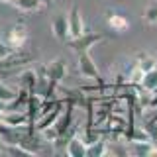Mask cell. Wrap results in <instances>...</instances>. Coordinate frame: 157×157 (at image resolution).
Masks as SVG:
<instances>
[{
    "label": "cell",
    "instance_id": "6da1fadb",
    "mask_svg": "<svg viewBox=\"0 0 157 157\" xmlns=\"http://www.w3.org/2000/svg\"><path fill=\"white\" fill-rule=\"evenodd\" d=\"M104 33L100 32H94V29H85V32L81 33V36L77 37H71L67 39V47L71 49L73 53H82V51H90L94 45H98L100 41H104Z\"/></svg>",
    "mask_w": 157,
    "mask_h": 157
},
{
    "label": "cell",
    "instance_id": "7a4b0ae2",
    "mask_svg": "<svg viewBox=\"0 0 157 157\" xmlns=\"http://www.w3.org/2000/svg\"><path fill=\"white\" fill-rule=\"evenodd\" d=\"M32 61H36V55H33V53H28V51H24V49L12 51L8 57L0 59V73H14L16 69L26 67L28 63H32Z\"/></svg>",
    "mask_w": 157,
    "mask_h": 157
},
{
    "label": "cell",
    "instance_id": "3957f363",
    "mask_svg": "<svg viewBox=\"0 0 157 157\" xmlns=\"http://www.w3.org/2000/svg\"><path fill=\"white\" fill-rule=\"evenodd\" d=\"M77 67H78V73H81L82 78H90L94 82H104L100 77V71H98L94 59L90 57L88 51H82V53H77Z\"/></svg>",
    "mask_w": 157,
    "mask_h": 157
},
{
    "label": "cell",
    "instance_id": "277c9868",
    "mask_svg": "<svg viewBox=\"0 0 157 157\" xmlns=\"http://www.w3.org/2000/svg\"><path fill=\"white\" fill-rule=\"evenodd\" d=\"M28 26L24 20H20V22H16L12 28L8 29L6 33V43L10 45V49L12 51H20V49H24V45H26L28 41Z\"/></svg>",
    "mask_w": 157,
    "mask_h": 157
},
{
    "label": "cell",
    "instance_id": "5b68a950",
    "mask_svg": "<svg viewBox=\"0 0 157 157\" xmlns=\"http://www.w3.org/2000/svg\"><path fill=\"white\" fill-rule=\"evenodd\" d=\"M65 102H67V98H59V100H57V104L53 106L51 110L43 112V114L39 116L36 122H33V130H36V132H41V130H45V128H49V126H53V124H55V122H57V118L61 116L63 108H65Z\"/></svg>",
    "mask_w": 157,
    "mask_h": 157
},
{
    "label": "cell",
    "instance_id": "8992f818",
    "mask_svg": "<svg viewBox=\"0 0 157 157\" xmlns=\"http://www.w3.org/2000/svg\"><path fill=\"white\" fill-rule=\"evenodd\" d=\"M0 122L10 128H33L26 110H4L0 114Z\"/></svg>",
    "mask_w": 157,
    "mask_h": 157
},
{
    "label": "cell",
    "instance_id": "52a82bcc",
    "mask_svg": "<svg viewBox=\"0 0 157 157\" xmlns=\"http://www.w3.org/2000/svg\"><path fill=\"white\" fill-rule=\"evenodd\" d=\"M45 71H47V77L51 82H57L61 85L63 78L67 77V59L65 57H55L45 65Z\"/></svg>",
    "mask_w": 157,
    "mask_h": 157
},
{
    "label": "cell",
    "instance_id": "ba28073f",
    "mask_svg": "<svg viewBox=\"0 0 157 157\" xmlns=\"http://www.w3.org/2000/svg\"><path fill=\"white\" fill-rule=\"evenodd\" d=\"M67 18H69V39L81 36V33L86 29L85 28V20H82V14H81V8H78L77 4H73V6H71Z\"/></svg>",
    "mask_w": 157,
    "mask_h": 157
},
{
    "label": "cell",
    "instance_id": "9c48e42d",
    "mask_svg": "<svg viewBox=\"0 0 157 157\" xmlns=\"http://www.w3.org/2000/svg\"><path fill=\"white\" fill-rule=\"evenodd\" d=\"M51 32H53V36H55V39L67 41L69 39V18H67V14H57V16L53 18Z\"/></svg>",
    "mask_w": 157,
    "mask_h": 157
},
{
    "label": "cell",
    "instance_id": "30bf717a",
    "mask_svg": "<svg viewBox=\"0 0 157 157\" xmlns=\"http://www.w3.org/2000/svg\"><path fill=\"white\" fill-rule=\"evenodd\" d=\"M106 24L110 29H114L118 33H124L128 28H130V22H128V18L124 14L116 12V10H108L106 12Z\"/></svg>",
    "mask_w": 157,
    "mask_h": 157
},
{
    "label": "cell",
    "instance_id": "8fae6325",
    "mask_svg": "<svg viewBox=\"0 0 157 157\" xmlns=\"http://www.w3.org/2000/svg\"><path fill=\"white\" fill-rule=\"evenodd\" d=\"M65 153H67L69 157H85V155H86V144L81 140V137H77L75 134H73V136L67 140Z\"/></svg>",
    "mask_w": 157,
    "mask_h": 157
},
{
    "label": "cell",
    "instance_id": "7c38bea8",
    "mask_svg": "<svg viewBox=\"0 0 157 157\" xmlns=\"http://www.w3.org/2000/svg\"><path fill=\"white\" fill-rule=\"evenodd\" d=\"M128 153H132V155H157V144H153V141H130Z\"/></svg>",
    "mask_w": 157,
    "mask_h": 157
},
{
    "label": "cell",
    "instance_id": "4fadbf2b",
    "mask_svg": "<svg viewBox=\"0 0 157 157\" xmlns=\"http://www.w3.org/2000/svg\"><path fill=\"white\" fill-rule=\"evenodd\" d=\"M10 4L22 14H36L39 10H43V6H45L41 0H12Z\"/></svg>",
    "mask_w": 157,
    "mask_h": 157
},
{
    "label": "cell",
    "instance_id": "5bb4252c",
    "mask_svg": "<svg viewBox=\"0 0 157 157\" xmlns=\"http://www.w3.org/2000/svg\"><path fill=\"white\" fill-rule=\"evenodd\" d=\"M20 78V86L26 88L29 92H36L37 88V71H33V69H26V71H22L18 75Z\"/></svg>",
    "mask_w": 157,
    "mask_h": 157
},
{
    "label": "cell",
    "instance_id": "9a60e30c",
    "mask_svg": "<svg viewBox=\"0 0 157 157\" xmlns=\"http://www.w3.org/2000/svg\"><path fill=\"white\" fill-rule=\"evenodd\" d=\"M108 153V140L106 137H98L86 145V155L88 157H100Z\"/></svg>",
    "mask_w": 157,
    "mask_h": 157
},
{
    "label": "cell",
    "instance_id": "2e32d148",
    "mask_svg": "<svg viewBox=\"0 0 157 157\" xmlns=\"http://www.w3.org/2000/svg\"><path fill=\"white\" fill-rule=\"evenodd\" d=\"M140 88H141V90H145V92H155L157 90V67L145 71L144 78H141Z\"/></svg>",
    "mask_w": 157,
    "mask_h": 157
},
{
    "label": "cell",
    "instance_id": "e0dca14e",
    "mask_svg": "<svg viewBox=\"0 0 157 157\" xmlns=\"http://www.w3.org/2000/svg\"><path fill=\"white\" fill-rule=\"evenodd\" d=\"M134 61H136V65H140L144 71H149V69L155 67V59L151 57L147 51H137L136 57H134Z\"/></svg>",
    "mask_w": 157,
    "mask_h": 157
},
{
    "label": "cell",
    "instance_id": "ac0fdd59",
    "mask_svg": "<svg viewBox=\"0 0 157 157\" xmlns=\"http://www.w3.org/2000/svg\"><path fill=\"white\" fill-rule=\"evenodd\" d=\"M144 22L147 26H157V0L147 4L144 10Z\"/></svg>",
    "mask_w": 157,
    "mask_h": 157
},
{
    "label": "cell",
    "instance_id": "d6986e66",
    "mask_svg": "<svg viewBox=\"0 0 157 157\" xmlns=\"http://www.w3.org/2000/svg\"><path fill=\"white\" fill-rule=\"evenodd\" d=\"M16 94H18L16 88L8 86L6 82L0 81V100H2V102H10V100H14V96H16Z\"/></svg>",
    "mask_w": 157,
    "mask_h": 157
},
{
    "label": "cell",
    "instance_id": "ffe728a7",
    "mask_svg": "<svg viewBox=\"0 0 157 157\" xmlns=\"http://www.w3.org/2000/svg\"><path fill=\"white\" fill-rule=\"evenodd\" d=\"M10 53H12V49H10V45L6 43V39H2V37H0V59L8 57Z\"/></svg>",
    "mask_w": 157,
    "mask_h": 157
},
{
    "label": "cell",
    "instance_id": "44dd1931",
    "mask_svg": "<svg viewBox=\"0 0 157 157\" xmlns=\"http://www.w3.org/2000/svg\"><path fill=\"white\" fill-rule=\"evenodd\" d=\"M41 2H43V4H51L53 0H41Z\"/></svg>",
    "mask_w": 157,
    "mask_h": 157
},
{
    "label": "cell",
    "instance_id": "7402d4cb",
    "mask_svg": "<svg viewBox=\"0 0 157 157\" xmlns=\"http://www.w3.org/2000/svg\"><path fill=\"white\" fill-rule=\"evenodd\" d=\"M0 2H4V4H10V2H12V0H0Z\"/></svg>",
    "mask_w": 157,
    "mask_h": 157
},
{
    "label": "cell",
    "instance_id": "603a6c76",
    "mask_svg": "<svg viewBox=\"0 0 157 157\" xmlns=\"http://www.w3.org/2000/svg\"><path fill=\"white\" fill-rule=\"evenodd\" d=\"M155 67H157V59H155Z\"/></svg>",
    "mask_w": 157,
    "mask_h": 157
}]
</instances>
